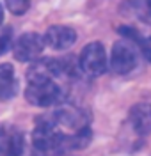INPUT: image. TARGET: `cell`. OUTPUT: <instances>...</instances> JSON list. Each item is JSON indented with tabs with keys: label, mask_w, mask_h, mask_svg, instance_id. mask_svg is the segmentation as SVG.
<instances>
[{
	"label": "cell",
	"mask_w": 151,
	"mask_h": 156,
	"mask_svg": "<svg viewBox=\"0 0 151 156\" xmlns=\"http://www.w3.org/2000/svg\"><path fill=\"white\" fill-rule=\"evenodd\" d=\"M109 68V58H107V51L103 48V44L94 41L85 44L82 50L80 57H78V69L85 76L96 78L103 75Z\"/></svg>",
	"instance_id": "cell-1"
},
{
	"label": "cell",
	"mask_w": 151,
	"mask_h": 156,
	"mask_svg": "<svg viewBox=\"0 0 151 156\" xmlns=\"http://www.w3.org/2000/svg\"><path fill=\"white\" fill-rule=\"evenodd\" d=\"M25 98L34 107H55L64 101V90L57 82H43V83H29L25 89Z\"/></svg>",
	"instance_id": "cell-2"
},
{
	"label": "cell",
	"mask_w": 151,
	"mask_h": 156,
	"mask_svg": "<svg viewBox=\"0 0 151 156\" xmlns=\"http://www.w3.org/2000/svg\"><path fill=\"white\" fill-rule=\"evenodd\" d=\"M109 68L116 75H128L137 68V53L128 41L121 39L112 44Z\"/></svg>",
	"instance_id": "cell-3"
},
{
	"label": "cell",
	"mask_w": 151,
	"mask_h": 156,
	"mask_svg": "<svg viewBox=\"0 0 151 156\" xmlns=\"http://www.w3.org/2000/svg\"><path fill=\"white\" fill-rule=\"evenodd\" d=\"M45 46L46 44L43 36L36 32H25L13 44V53H14V58L20 62H34L43 53Z\"/></svg>",
	"instance_id": "cell-4"
},
{
	"label": "cell",
	"mask_w": 151,
	"mask_h": 156,
	"mask_svg": "<svg viewBox=\"0 0 151 156\" xmlns=\"http://www.w3.org/2000/svg\"><path fill=\"white\" fill-rule=\"evenodd\" d=\"M62 78V66L60 58H41L34 60L27 69V80L29 83H43V82H55Z\"/></svg>",
	"instance_id": "cell-5"
},
{
	"label": "cell",
	"mask_w": 151,
	"mask_h": 156,
	"mask_svg": "<svg viewBox=\"0 0 151 156\" xmlns=\"http://www.w3.org/2000/svg\"><path fill=\"white\" fill-rule=\"evenodd\" d=\"M25 149L23 133L16 126H0V156H21Z\"/></svg>",
	"instance_id": "cell-6"
},
{
	"label": "cell",
	"mask_w": 151,
	"mask_h": 156,
	"mask_svg": "<svg viewBox=\"0 0 151 156\" xmlns=\"http://www.w3.org/2000/svg\"><path fill=\"white\" fill-rule=\"evenodd\" d=\"M45 44L52 50H68L77 41V32L66 25H52L45 32Z\"/></svg>",
	"instance_id": "cell-7"
},
{
	"label": "cell",
	"mask_w": 151,
	"mask_h": 156,
	"mask_svg": "<svg viewBox=\"0 0 151 156\" xmlns=\"http://www.w3.org/2000/svg\"><path fill=\"white\" fill-rule=\"evenodd\" d=\"M130 122L139 135L151 133V105L149 103H137L130 110Z\"/></svg>",
	"instance_id": "cell-8"
},
{
	"label": "cell",
	"mask_w": 151,
	"mask_h": 156,
	"mask_svg": "<svg viewBox=\"0 0 151 156\" xmlns=\"http://www.w3.org/2000/svg\"><path fill=\"white\" fill-rule=\"evenodd\" d=\"M55 117H57V122L62 124L66 128H73V129H80L85 128V117L82 114V110L75 108L73 105H60V108L55 110Z\"/></svg>",
	"instance_id": "cell-9"
},
{
	"label": "cell",
	"mask_w": 151,
	"mask_h": 156,
	"mask_svg": "<svg viewBox=\"0 0 151 156\" xmlns=\"http://www.w3.org/2000/svg\"><path fill=\"white\" fill-rule=\"evenodd\" d=\"M18 80L14 75V68L11 64H0V101H7L16 96Z\"/></svg>",
	"instance_id": "cell-10"
},
{
	"label": "cell",
	"mask_w": 151,
	"mask_h": 156,
	"mask_svg": "<svg viewBox=\"0 0 151 156\" xmlns=\"http://www.w3.org/2000/svg\"><path fill=\"white\" fill-rule=\"evenodd\" d=\"M91 142V128H80L75 135L66 136V149H84Z\"/></svg>",
	"instance_id": "cell-11"
},
{
	"label": "cell",
	"mask_w": 151,
	"mask_h": 156,
	"mask_svg": "<svg viewBox=\"0 0 151 156\" xmlns=\"http://www.w3.org/2000/svg\"><path fill=\"white\" fill-rule=\"evenodd\" d=\"M5 7L13 12V14H16V16H20V14H25L30 7V0H5Z\"/></svg>",
	"instance_id": "cell-12"
},
{
	"label": "cell",
	"mask_w": 151,
	"mask_h": 156,
	"mask_svg": "<svg viewBox=\"0 0 151 156\" xmlns=\"http://www.w3.org/2000/svg\"><path fill=\"white\" fill-rule=\"evenodd\" d=\"M13 48V30L9 27L0 30V55L7 53V50Z\"/></svg>",
	"instance_id": "cell-13"
},
{
	"label": "cell",
	"mask_w": 151,
	"mask_h": 156,
	"mask_svg": "<svg viewBox=\"0 0 151 156\" xmlns=\"http://www.w3.org/2000/svg\"><path fill=\"white\" fill-rule=\"evenodd\" d=\"M137 44H139L141 51L144 53V57H146V58L151 62V36H149V37H142L141 41L137 43Z\"/></svg>",
	"instance_id": "cell-14"
},
{
	"label": "cell",
	"mask_w": 151,
	"mask_h": 156,
	"mask_svg": "<svg viewBox=\"0 0 151 156\" xmlns=\"http://www.w3.org/2000/svg\"><path fill=\"white\" fill-rule=\"evenodd\" d=\"M2 21H4V7L0 5V25H2Z\"/></svg>",
	"instance_id": "cell-15"
},
{
	"label": "cell",
	"mask_w": 151,
	"mask_h": 156,
	"mask_svg": "<svg viewBox=\"0 0 151 156\" xmlns=\"http://www.w3.org/2000/svg\"><path fill=\"white\" fill-rule=\"evenodd\" d=\"M146 4H148V11H149V14H151V0H146Z\"/></svg>",
	"instance_id": "cell-16"
}]
</instances>
